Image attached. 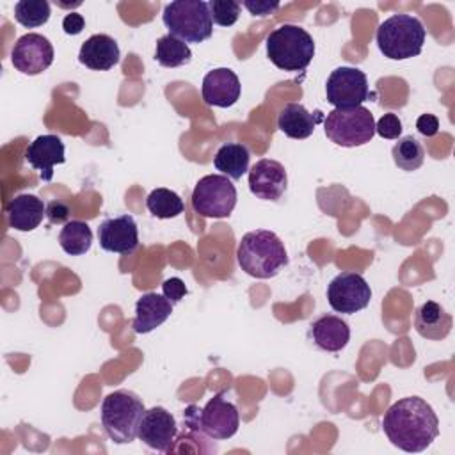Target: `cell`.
<instances>
[{
	"label": "cell",
	"mask_w": 455,
	"mask_h": 455,
	"mask_svg": "<svg viewBox=\"0 0 455 455\" xmlns=\"http://www.w3.org/2000/svg\"><path fill=\"white\" fill-rule=\"evenodd\" d=\"M236 259L240 268L256 279L275 277L288 265L284 243L268 229L245 233L238 242Z\"/></svg>",
	"instance_id": "7a4b0ae2"
},
{
	"label": "cell",
	"mask_w": 455,
	"mask_h": 455,
	"mask_svg": "<svg viewBox=\"0 0 455 455\" xmlns=\"http://www.w3.org/2000/svg\"><path fill=\"white\" fill-rule=\"evenodd\" d=\"M323 130L331 142L341 148H355L370 142L375 135L373 114L359 105L334 108L323 117Z\"/></svg>",
	"instance_id": "ba28073f"
},
{
	"label": "cell",
	"mask_w": 455,
	"mask_h": 455,
	"mask_svg": "<svg viewBox=\"0 0 455 455\" xmlns=\"http://www.w3.org/2000/svg\"><path fill=\"white\" fill-rule=\"evenodd\" d=\"M59 243L69 256H82L92 245V231L87 222L69 220L59 233Z\"/></svg>",
	"instance_id": "d4e9b609"
},
{
	"label": "cell",
	"mask_w": 455,
	"mask_h": 455,
	"mask_svg": "<svg viewBox=\"0 0 455 455\" xmlns=\"http://www.w3.org/2000/svg\"><path fill=\"white\" fill-rule=\"evenodd\" d=\"M451 325V315L446 313V309L434 300L423 302L414 311V329L419 336L427 339H444L450 334Z\"/></svg>",
	"instance_id": "7402d4cb"
},
{
	"label": "cell",
	"mask_w": 455,
	"mask_h": 455,
	"mask_svg": "<svg viewBox=\"0 0 455 455\" xmlns=\"http://www.w3.org/2000/svg\"><path fill=\"white\" fill-rule=\"evenodd\" d=\"M416 130L423 137H434L439 132V119L434 114H421L416 121Z\"/></svg>",
	"instance_id": "e575fe53"
},
{
	"label": "cell",
	"mask_w": 455,
	"mask_h": 455,
	"mask_svg": "<svg viewBox=\"0 0 455 455\" xmlns=\"http://www.w3.org/2000/svg\"><path fill=\"white\" fill-rule=\"evenodd\" d=\"M25 160L36 171H39L43 181H50L53 178V165L66 162L64 142L60 140V137L52 133L39 135L28 144L25 151Z\"/></svg>",
	"instance_id": "e0dca14e"
},
{
	"label": "cell",
	"mask_w": 455,
	"mask_h": 455,
	"mask_svg": "<svg viewBox=\"0 0 455 455\" xmlns=\"http://www.w3.org/2000/svg\"><path fill=\"white\" fill-rule=\"evenodd\" d=\"M382 430L393 446L407 453H419L439 435V418L427 400L405 396L386 411Z\"/></svg>",
	"instance_id": "6da1fadb"
},
{
	"label": "cell",
	"mask_w": 455,
	"mask_h": 455,
	"mask_svg": "<svg viewBox=\"0 0 455 455\" xmlns=\"http://www.w3.org/2000/svg\"><path fill=\"white\" fill-rule=\"evenodd\" d=\"M98 242L107 252L133 254L140 245L135 219L128 213L105 219L98 228Z\"/></svg>",
	"instance_id": "5bb4252c"
},
{
	"label": "cell",
	"mask_w": 455,
	"mask_h": 455,
	"mask_svg": "<svg viewBox=\"0 0 455 455\" xmlns=\"http://www.w3.org/2000/svg\"><path fill=\"white\" fill-rule=\"evenodd\" d=\"M176 435H178V425L174 416L167 409L155 405L144 412L139 425L137 437L146 446L156 451H171L176 441Z\"/></svg>",
	"instance_id": "4fadbf2b"
},
{
	"label": "cell",
	"mask_w": 455,
	"mask_h": 455,
	"mask_svg": "<svg viewBox=\"0 0 455 455\" xmlns=\"http://www.w3.org/2000/svg\"><path fill=\"white\" fill-rule=\"evenodd\" d=\"M320 121H323L322 112L311 114L302 103H286L279 112L277 128L290 139H307Z\"/></svg>",
	"instance_id": "603a6c76"
},
{
	"label": "cell",
	"mask_w": 455,
	"mask_h": 455,
	"mask_svg": "<svg viewBox=\"0 0 455 455\" xmlns=\"http://www.w3.org/2000/svg\"><path fill=\"white\" fill-rule=\"evenodd\" d=\"M368 78L364 71L350 66H341L331 71L325 84V96L334 108L359 107L368 100Z\"/></svg>",
	"instance_id": "30bf717a"
},
{
	"label": "cell",
	"mask_w": 455,
	"mask_h": 455,
	"mask_svg": "<svg viewBox=\"0 0 455 455\" xmlns=\"http://www.w3.org/2000/svg\"><path fill=\"white\" fill-rule=\"evenodd\" d=\"M236 204V187L224 174L203 176L192 190V208L201 217L226 219Z\"/></svg>",
	"instance_id": "9c48e42d"
},
{
	"label": "cell",
	"mask_w": 455,
	"mask_h": 455,
	"mask_svg": "<svg viewBox=\"0 0 455 455\" xmlns=\"http://www.w3.org/2000/svg\"><path fill=\"white\" fill-rule=\"evenodd\" d=\"M69 206L64 203V201H59V199H53L46 204V217L52 224H66L69 222Z\"/></svg>",
	"instance_id": "d6a6232c"
},
{
	"label": "cell",
	"mask_w": 455,
	"mask_h": 455,
	"mask_svg": "<svg viewBox=\"0 0 455 455\" xmlns=\"http://www.w3.org/2000/svg\"><path fill=\"white\" fill-rule=\"evenodd\" d=\"M121 59L116 39L108 34H92L85 39L78 52V60L89 69L107 71L112 69Z\"/></svg>",
	"instance_id": "d6986e66"
},
{
	"label": "cell",
	"mask_w": 455,
	"mask_h": 455,
	"mask_svg": "<svg viewBox=\"0 0 455 455\" xmlns=\"http://www.w3.org/2000/svg\"><path fill=\"white\" fill-rule=\"evenodd\" d=\"M185 425L210 439L224 441L236 434L240 427V414L236 405L226 398V391L213 395L203 409L190 405L183 412Z\"/></svg>",
	"instance_id": "8992f818"
},
{
	"label": "cell",
	"mask_w": 455,
	"mask_h": 455,
	"mask_svg": "<svg viewBox=\"0 0 455 455\" xmlns=\"http://www.w3.org/2000/svg\"><path fill=\"white\" fill-rule=\"evenodd\" d=\"M242 92L236 73L229 68H217L204 75L201 94L206 105L228 108L233 107Z\"/></svg>",
	"instance_id": "2e32d148"
},
{
	"label": "cell",
	"mask_w": 455,
	"mask_h": 455,
	"mask_svg": "<svg viewBox=\"0 0 455 455\" xmlns=\"http://www.w3.org/2000/svg\"><path fill=\"white\" fill-rule=\"evenodd\" d=\"M192 52L188 48V44L178 37H174L172 34L162 36L156 41V48H155V60L164 66V68H180L187 62H190Z\"/></svg>",
	"instance_id": "484cf974"
},
{
	"label": "cell",
	"mask_w": 455,
	"mask_h": 455,
	"mask_svg": "<svg viewBox=\"0 0 455 455\" xmlns=\"http://www.w3.org/2000/svg\"><path fill=\"white\" fill-rule=\"evenodd\" d=\"M164 25L169 34L185 43H203L213 34V21L208 2L203 0H174L164 7Z\"/></svg>",
	"instance_id": "52a82bcc"
},
{
	"label": "cell",
	"mask_w": 455,
	"mask_h": 455,
	"mask_svg": "<svg viewBox=\"0 0 455 455\" xmlns=\"http://www.w3.org/2000/svg\"><path fill=\"white\" fill-rule=\"evenodd\" d=\"M14 20L25 28H36L50 20V4L46 0H20L14 4Z\"/></svg>",
	"instance_id": "f1b7e54d"
},
{
	"label": "cell",
	"mask_w": 455,
	"mask_h": 455,
	"mask_svg": "<svg viewBox=\"0 0 455 455\" xmlns=\"http://www.w3.org/2000/svg\"><path fill=\"white\" fill-rule=\"evenodd\" d=\"M375 133H379L382 139H400L402 133V121L396 114L387 112L375 123Z\"/></svg>",
	"instance_id": "4dcf8cb0"
},
{
	"label": "cell",
	"mask_w": 455,
	"mask_h": 455,
	"mask_svg": "<svg viewBox=\"0 0 455 455\" xmlns=\"http://www.w3.org/2000/svg\"><path fill=\"white\" fill-rule=\"evenodd\" d=\"M84 27H85V20L78 12H69L62 20V28L69 36H78L84 30Z\"/></svg>",
	"instance_id": "d590c367"
},
{
	"label": "cell",
	"mask_w": 455,
	"mask_h": 455,
	"mask_svg": "<svg viewBox=\"0 0 455 455\" xmlns=\"http://www.w3.org/2000/svg\"><path fill=\"white\" fill-rule=\"evenodd\" d=\"M288 187V174L281 162L261 158L249 169V188L263 201H277Z\"/></svg>",
	"instance_id": "9a60e30c"
},
{
	"label": "cell",
	"mask_w": 455,
	"mask_h": 455,
	"mask_svg": "<svg viewBox=\"0 0 455 455\" xmlns=\"http://www.w3.org/2000/svg\"><path fill=\"white\" fill-rule=\"evenodd\" d=\"M267 57L283 71H304L315 57V41L302 27L284 23L267 36Z\"/></svg>",
	"instance_id": "277c9868"
},
{
	"label": "cell",
	"mask_w": 455,
	"mask_h": 455,
	"mask_svg": "<svg viewBox=\"0 0 455 455\" xmlns=\"http://www.w3.org/2000/svg\"><path fill=\"white\" fill-rule=\"evenodd\" d=\"M46 215V204L34 194H18L5 206L9 228L16 231H34Z\"/></svg>",
	"instance_id": "44dd1931"
},
{
	"label": "cell",
	"mask_w": 455,
	"mask_h": 455,
	"mask_svg": "<svg viewBox=\"0 0 455 455\" xmlns=\"http://www.w3.org/2000/svg\"><path fill=\"white\" fill-rule=\"evenodd\" d=\"M144 412L146 407L139 395L130 389H117L103 398L100 418L110 441L128 444L135 441Z\"/></svg>",
	"instance_id": "3957f363"
},
{
	"label": "cell",
	"mask_w": 455,
	"mask_h": 455,
	"mask_svg": "<svg viewBox=\"0 0 455 455\" xmlns=\"http://www.w3.org/2000/svg\"><path fill=\"white\" fill-rule=\"evenodd\" d=\"M391 155H393L395 165L407 172L419 169L425 160V149L421 142L412 135L400 137L398 142L393 146Z\"/></svg>",
	"instance_id": "83f0119b"
},
{
	"label": "cell",
	"mask_w": 455,
	"mask_h": 455,
	"mask_svg": "<svg viewBox=\"0 0 455 455\" xmlns=\"http://www.w3.org/2000/svg\"><path fill=\"white\" fill-rule=\"evenodd\" d=\"M53 57H55V52L48 37L36 32H28L18 37L11 52L12 66L20 73L28 76H36L46 71L52 66Z\"/></svg>",
	"instance_id": "7c38bea8"
},
{
	"label": "cell",
	"mask_w": 455,
	"mask_h": 455,
	"mask_svg": "<svg viewBox=\"0 0 455 455\" xmlns=\"http://www.w3.org/2000/svg\"><path fill=\"white\" fill-rule=\"evenodd\" d=\"M249 160L251 153L245 144L226 142L217 149L213 165L229 180H240L249 171Z\"/></svg>",
	"instance_id": "cb8c5ba5"
},
{
	"label": "cell",
	"mask_w": 455,
	"mask_h": 455,
	"mask_svg": "<svg viewBox=\"0 0 455 455\" xmlns=\"http://www.w3.org/2000/svg\"><path fill=\"white\" fill-rule=\"evenodd\" d=\"M329 306L336 313L354 315L371 300V288L357 272H341L327 286Z\"/></svg>",
	"instance_id": "8fae6325"
},
{
	"label": "cell",
	"mask_w": 455,
	"mask_h": 455,
	"mask_svg": "<svg viewBox=\"0 0 455 455\" xmlns=\"http://www.w3.org/2000/svg\"><path fill=\"white\" fill-rule=\"evenodd\" d=\"M162 291H164V295H165L172 304L180 302V300L188 293L185 283H183L180 277H169V279H165V281L162 283Z\"/></svg>",
	"instance_id": "1f68e13d"
},
{
	"label": "cell",
	"mask_w": 455,
	"mask_h": 455,
	"mask_svg": "<svg viewBox=\"0 0 455 455\" xmlns=\"http://www.w3.org/2000/svg\"><path fill=\"white\" fill-rule=\"evenodd\" d=\"M172 313V302L156 291H149L139 297L135 304V316L132 329L137 334H148L160 327Z\"/></svg>",
	"instance_id": "ac0fdd59"
},
{
	"label": "cell",
	"mask_w": 455,
	"mask_h": 455,
	"mask_svg": "<svg viewBox=\"0 0 455 455\" xmlns=\"http://www.w3.org/2000/svg\"><path fill=\"white\" fill-rule=\"evenodd\" d=\"M208 9L213 23L220 27H231L236 23L242 5L235 0H210Z\"/></svg>",
	"instance_id": "f546056e"
},
{
	"label": "cell",
	"mask_w": 455,
	"mask_h": 455,
	"mask_svg": "<svg viewBox=\"0 0 455 455\" xmlns=\"http://www.w3.org/2000/svg\"><path fill=\"white\" fill-rule=\"evenodd\" d=\"M311 341L325 352H339L350 341L348 323L336 315H322L309 325Z\"/></svg>",
	"instance_id": "ffe728a7"
},
{
	"label": "cell",
	"mask_w": 455,
	"mask_h": 455,
	"mask_svg": "<svg viewBox=\"0 0 455 455\" xmlns=\"http://www.w3.org/2000/svg\"><path fill=\"white\" fill-rule=\"evenodd\" d=\"M243 7L252 14V16H268L275 12L281 4L279 2H268V0H245Z\"/></svg>",
	"instance_id": "836d02e7"
},
{
	"label": "cell",
	"mask_w": 455,
	"mask_h": 455,
	"mask_svg": "<svg viewBox=\"0 0 455 455\" xmlns=\"http://www.w3.org/2000/svg\"><path fill=\"white\" fill-rule=\"evenodd\" d=\"M427 32L419 18L412 14H393L377 28V46L391 60L416 57L423 50Z\"/></svg>",
	"instance_id": "5b68a950"
},
{
	"label": "cell",
	"mask_w": 455,
	"mask_h": 455,
	"mask_svg": "<svg viewBox=\"0 0 455 455\" xmlns=\"http://www.w3.org/2000/svg\"><path fill=\"white\" fill-rule=\"evenodd\" d=\"M146 206L149 213L156 219H174L185 210L183 199L176 192L164 187H158L149 192L146 199Z\"/></svg>",
	"instance_id": "4316f807"
}]
</instances>
